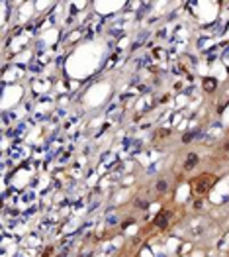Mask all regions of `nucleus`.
Segmentation results:
<instances>
[{
  "mask_svg": "<svg viewBox=\"0 0 229 257\" xmlns=\"http://www.w3.org/2000/svg\"><path fill=\"white\" fill-rule=\"evenodd\" d=\"M211 182H214V179H211V177H198V181H196V192H198V194H204V192L210 188Z\"/></svg>",
  "mask_w": 229,
  "mask_h": 257,
  "instance_id": "1",
  "label": "nucleus"
},
{
  "mask_svg": "<svg viewBox=\"0 0 229 257\" xmlns=\"http://www.w3.org/2000/svg\"><path fill=\"white\" fill-rule=\"evenodd\" d=\"M135 206H137V208H147V202H145V200H139V198H137V200H135Z\"/></svg>",
  "mask_w": 229,
  "mask_h": 257,
  "instance_id": "7",
  "label": "nucleus"
},
{
  "mask_svg": "<svg viewBox=\"0 0 229 257\" xmlns=\"http://www.w3.org/2000/svg\"><path fill=\"white\" fill-rule=\"evenodd\" d=\"M198 161H200V159H198V155H196V153H190V155L186 157V163H184V167H186V169H194V167L198 165Z\"/></svg>",
  "mask_w": 229,
  "mask_h": 257,
  "instance_id": "2",
  "label": "nucleus"
},
{
  "mask_svg": "<svg viewBox=\"0 0 229 257\" xmlns=\"http://www.w3.org/2000/svg\"><path fill=\"white\" fill-rule=\"evenodd\" d=\"M215 84H217V80H215V79H204V89H206L208 92H214Z\"/></svg>",
  "mask_w": 229,
  "mask_h": 257,
  "instance_id": "5",
  "label": "nucleus"
},
{
  "mask_svg": "<svg viewBox=\"0 0 229 257\" xmlns=\"http://www.w3.org/2000/svg\"><path fill=\"white\" fill-rule=\"evenodd\" d=\"M157 191L164 192V191H167V182H164V181H159V182H157Z\"/></svg>",
  "mask_w": 229,
  "mask_h": 257,
  "instance_id": "6",
  "label": "nucleus"
},
{
  "mask_svg": "<svg viewBox=\"0 0 229 257\" xmlns=\"http://www.w3.org/2000/svg\"><path fill=\"white\" fill-rule=\"evenodd\" d=\"M84 257H90V255H84Z\"/></svg>",
  "mask_w": 229,
  "mask_h": 257,
  "instance_id": "8",
  "label": "nucleus"
},
{
  "mask_svg": "<svg viewBox=\"0 0 229 257\" xmlns=\"http://www.w3.org/2000/svg\"><path fill=\"white\" fill-rule=\"evenodd\" d=\"M204 136V131H188V134H184L182 136V141L184 143H188V141H192L194 137H202Z\"/></svg>",
  "mask_w": 229,
  "mask_h": 257,
  "instance_id": "3",
  "label": "nucleus"
},
{
  "mask_svg": "<svg viewBox=\"0 0 229 257\" xmlns=\"http://www.w3.org/2000/svg\"><path fill=\"white\" fill-rule=\"evenodd\" d=\"M155 224L159 226V228H167V224H168V214H167V212H163L159 218L155 220Z\"/></svg>",
  "mask_w": 229,
  "mask_h": 257,
  "instance_id": "4",
  "label": "nucleus"
}]
</instances>
